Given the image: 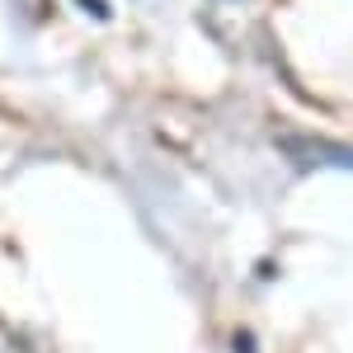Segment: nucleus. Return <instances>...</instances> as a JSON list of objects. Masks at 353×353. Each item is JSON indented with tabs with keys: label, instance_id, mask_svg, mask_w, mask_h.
<instances>
[{
	"label": "nucleus",
	"instance_id": "obj_1",
	"mask_svg": "<svg viewBox=\"0 0 353 353\" xmlns=\"http://www.w3.org/2000/svg\"><path fill=\"white\" fill-rule=\"evenodd\" d=\"M85 10H94V14H104V5H99V0H81Z\"/></svg>",
	"mask_w": 353,
	"mask_h": 353
}]
</instances>
